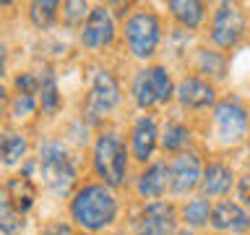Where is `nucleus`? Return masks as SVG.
I'll return each mask as SVG.
<instances>
[{
  "label": "nucleus",
  "instance_id": "obj_4",
  "mask_svg": "<svg viewBox=\"0 0 250 235\" xmlns=\"http://www.w3.org/2000/svg\"><path fill=\"white\" fill-rule=\"evenodd\" d=\"M125 42H128V52L138 60H148L154 58L162 42V21L159 16L151 11H136L128 16L123 26Z\"/></svg>",
  "mask_w": 250,
  "mask_h": 235
},
{
  "label": "nucleus",
  "instance_id": "obj_24",
  "mask_svg": "<svg viewBox=\"0 0 250 235\" xmlns=\"http://www.w3.org/2000/svg\"><path fill=\"white\" fill-rule=\"evenodd\" d=\"M208 214H211V204L203 199V196H195V199H190L183 207V212H180V217H183V222L188 227H203L208 222Z\"/></svg>",
  "mask_w": 250,
  "mask_h": 235
},
{
  "label": "nucleus",
  "instance_id": "obj_16",
  "mask_svg": "<svg viewBox=\"0 0 250 235\" xmlns=\"http://www.w3.org/2000/svg\"><path fill=\"white\" fill-rule=\"evenodd\" d=\"M169 188V167L167 162H151L146 164V170L136 178V191L141 199L156 201L167 193Z\"/></svg>",
  "mask_w": 250,
  "mask_h": 235
},
{
  "label": "nucleus",
  "instance_id": "obj_28",
  "mask_svg": "<svg viewBox=\"0 0 250 235\" xmlns=\"http://www.w3.org/2000/svg\"><path fill=\"white\" fill-rule=\"evenodd\" d=\"M237 196H240V201L245 204V207H250V172H245V175L240 178V183H237Z\"/></svg>",
  "mask_w": 250,
  "mask_h": 235
},
{
  "label": "nucleus",
  "instance_id": "obj_8",
  "mask_svg": "<svg viewBox=\"0 0 250 235\" xmlns=\"http://www.w3.org/2000/svg\"><path fill=\"white\" fill-rule=\"evenodd\" d=\"M117 105H120V84H117L115 73L107 68H97L91 78L89 97H86V115L97 120V118L109 115Z\"/></svg>",
  "mask_w": 250,
  "mask_h": 235
},
{
  "label": "nucleus",
  "instance_id": "obj_30",
  "mask_svg": "<svg viewBox=\"0 0 250 235\" xmlns=\"http://www.w3.org/2000/svg\"><path fill=\"white\" fill-rule=\"evenodd\" d=\"M8 105H11V94H8V89H5L3 84H0V120H3V115H5Z\"/></svg>",
  "mask_w": 250,
  "mask_h": 235
},
{
  "label": "nucleus",
  "instance_id": "obj_18",
  "mask_svg": "<svg viewBox=\"0 0 250 235\" xmlns=\"http://www.w3.org/2000/svg\"><path fill=\"white\" fill-rule=\"evenodd\" d=\"M37 102H39V110L52 118L58 115V110L62 107V94H60V86H58V76H55L52 68H44L39 73V94H37Z\"/></svg>",
  "mask_w": 250,
  "mask_h": 235
},
{
  "label": "nucleus",
  "instance_id": "obj_22",
  "mask_svg": "<svg viewBox=\"0 0 250 235\" xmlns=\"http://www.w3.org/2000/svg\"><path fill=\"white\" fill-rule=\"evenodd\" d=\"M195 66H198L201 73H206V81H219V78L227 76V58L219 50H208V47H203V50L195 52Z\"/></svg>",
  "mask_w": 250,
  "mask_h": 235
},
{
  "label": "nucleus",
  "instance_id": "obj_17",
  "mask_svg": "<svg viewBox=\"0 0 250 235\" xmlns=\"http://www.w3.org/2000/svg\"><path fill=\"white\" fill-rule=\"evenodd\" d=\"M3 188H5V196H8V201H11V207L19 212L21 217H26V212L34 207V201H37L34 180L29 175H13Z\"/></svg>",
  "mask_w": 250,
  "mask_h": 235
},
{
  "label": "nucleus",
  "instance_id": "obj_33",
  "mask_svg": "<svg viewBox=\"0 0 250 235\" xmlns=\"http://www.w3.org/2000/svg\"><path fill=\"white\" fill-rule=\"evenodd\" d=\"M245 139H248V144H250V120H248V136Z\"/></svg>",
  "mask_w": 250,
  "mask_h": 235
},
{
  "label": "nucleus",
  "instance_id": "obj_2",
  "mask_svg": "<svg viewBox=\"0 0 250 235\" xmlns=\"http://www.w3.org/2000/svg\"><path fill=\"white\" fill-rule=\"evenodd\" d=\"M94 172L107 188H120L128 172V149L117 131H102L91 149Z\"/></svg>",
  "mask_w": 250,
  "mask_h": 235
},
{
  "label": "nucleus",
  "instance_id": "obj_26",
  "mask_svg": "<svg viewBox=\"0 0 250 235\" xmlns=\"http://www.w3.org/2000/svg\"><path fill=\"white\" fill-rule=\"evenodd\" d=\"M11 115L13 118H29V115H34L37 110H39V102H37V94H16L13 92V97H11Z\"/></svg>",
  "mask_w": 250,
  "mask_h": 235
},
{
  "label": "nucleus",
  "instance_id": "obj_23",
  "mask_svg": "<svg viewBox=\"0 0 250 235\" xmlns=\"http://www.w3.org/2000/svg\"><path fill=\"white\" fill-rule=\"evenodd\" d=\"M60 16V3L58 0H34L29 5V21L37 29H50Z\"/></svg>",
  "mask_w": 250,
  "mask_h": 235
},
{
  "label": "nucleus",
  "instance_id": "obj_34",
  "mask_svg": "<svg viewBox=\"0 0 250 235\" xmlns=\"http://www.w3.org/2000/svg\"><path fill=\"white\" fill-rule=\"evenodd\" d=\"M115 235H125V230H117V233H115Z\"/></svg>",
  "mask_w": 250,
  "mask_h": 235
},
{
  "label": "nucleus",
  "instance_id": "obj_12",
  "mask_svg": "<svg viewBox=\"0 0 250 235\" xmlns=\"http://www.w3.org/2000/svg\"><path fill=\"white\" fill-rule=\"evenodd\" d=\"M175 97L188 110H206L216 105V86L203 76H185L180 84H175Z\"/></svg>",
  "mask_w": 250,
  "mask_h": 235
},
{
  "label": "nucleus",
  "instance_id": "obj_7",
  "mask_svg": "<svg viewBox=\"0 0 250 235\" xmlns=\"http://www.w3.org/2000/svg\"><path fill=\"white\" fill-rule=\"evenodd\" d=\"M245 26H248V16L237 3H219L214 16H211L208 37L219 50H232L245 37Z\"/></svg>",
  "mask_w": 250,
  "mask_h": 235
},
{
  "label": "nucleus",
  "instance_id": "obj_32",
  "mask_svg": "<svg viewBox=\"0 0 250 235\" xmlns=\"http://www.w3.org/2000/svg\"><path fill=\"white\" fill-rule=\"evenodd\" d=\"M175 235H193L190 230H175Z\"/></svg>",
  "mask_w": 250,
  "mask_h": 235
},
{
  "label": "nucleus",
  "instance_id": "obj_21",
  "mask_svg": "<svg viewBox=\"0 0 250 235\" xmlns=\"http://www.w3.org/2000/svg\"><path fill=\"white\" fill-rule=\"evenodd\" d=\"M190 139H193V131L180 120H167L162 133H159V144H162L164 152H177V154L185 152V146L190 144Z\"/></svg>",
  "mask_w": 250,
  "mask_h": 235
},
{
  "label": "nucleus",
  "instance_id": "obj_15",
  "mask_svg": "<svg viewBox=\"0 0 250 235\" xmlns=\"http://www.w3.org/2000/svg\"><path fill=\"white\" fill-rule=\"evenodd\" d=\"M234 183L232 167L224 162H208L201 172V196L203 199H222V196L229 193V188Z\"/></svg>",
  "mask_w": 250,
  "mask_h": 235
},
{
  "label": "nucleus",
  "instance_id": "obj_29",
  "mask_svg": "<svg viewBox=\"0 0 250 235\" xmlns=\"http://www.w3.org/2000/svg\"><path fill=\"white\" fill-rule=\"evenodd\" d=\"M42 235H73V230H70L68 225H62V222H52L42 230Z\"/></svg>",
  "mask_w": 250,
  "mask_h": 235
},
{
  "label": "nucleus",
  "instance_id": "obj_1",
  "mask_svg": "<svg viewBox=\"0 0 250 235\" xmlns=\"http://www.w3.org/2000/svg\"><path fill=\"white\" fill-rule=\"evenodd\" d=\"M70 219L86 233H102L115 225L117 199L104 183H86L70 199Z\"/></svg>",
  "mask_w": 250,
  "mask_h": 235
},
{
  "label": "nucleus",
  "instance_id": "obj_3",
  "mask_svg": "<svg viewBox=\"0 0 250 235\" xmlns=\"http://www.w3.org/2000/svg\"><path fill=\"white\" fill-rule=\"evenodd\" d=\"M39 178L47 191L65 196L76 183V164L73 157L60 141H44L39 146Z\"/></svg>",
  "mask_w": 250,
  "mask_h": 235
},
{
  "label": "nucleus",
  "instance_id": "obj_6",
  "mask_svg": "<svg viewBox=\"0 0 250 235\" xmlns=\"http://www.w3.org/2000/svg\"><path fill=\"white\" fill-rule=\"evenodd\" d=\"M248 110L237 99H222L214 105L211 128H214V136L222 146H237L248 136Z\"/></svg>",
  "mask_w": 250,
  "mask_h": 235
},
{
  "label": "nucleus",
  "instance_id": "obj_13",
  "mask_svg": "<svg viewBox=\"0 0 250 235\" xmlns=\"http://www.w3.org/2000/svg\"><path fill=\"white\" fill-rule=\"evenodd\" d=\"M159 146V125L151 115H141L133 123L130 131V154L136 162H151V157Z\"/></svg>",
  "mask_w": 250,
  "mask_h": 235
},
{
  "label": "nucleus",
  "instance_id": "obj_9",
  "mask_svg": "<svg viewBox=\"0 0 250 235\" xmlns=\"http://www.w3.org/2000/svg\"><path fill=\"white\" fill-rule=\"evenodd\" d=\"M115 19L112 13H109L107 5H94L89 16H86V21L81 24V45L86 50H102V47H109L115 42Z\"/></svg>",
  "mask_w": 250,
  "mask_h": 235
},
{
  "label": "nucleus",
  "instance_id": "obj_35",
  "mask_svg": "<svg viewBox=\"0 0 250 235\" xmlns=\"http://www.w3.org/2000/svg\"><path fill=\"white\" fill-rule=\"evenodd\" d=\"M81 235H89V233H81Z\"/></svg>",
  "mask_w": 250,
  "mask_h": 235
},
{
  "label": "nucleus",
  "instance_id": "obj_25",
  "mask_svg": "<svg viewBox=\"0 0 250 235\" xmlns=\"http://www.w3.org/2000/svg\"><path fill=\"white\" fill-rule=\"evenodd\" d=\"M23 227V217L11 207L5 188L0 186V235H19Z\"/></svg>",
  "mask_w": 250,
  "mask_h": 235
},
{
  "label": "nucleus",
  "instance_id": "obj_5",
  "mask_svg": "<svg viewBox=\"0 0 250 235\" xmlns=\"http://www.w3.org/2000/svg\"><path fill=\"white\" fill-rule=\"evenodd\" d=\"M130 94L141 110H148V107L164 105V102L175 97V81H172L169 70L164 66H146L136 70Z\"/></svg>",
  "mask_w": 250,
  "mask_h": 235
},
{
  "label": "nucleus",
  "instance_id": "obj_27",
  "mask_svg": "<svg viewBox=\"0 0 250 235\" xmlns=\"http://www.w3.org/2000/svg\"><path fill=\"white\" fill-rule=\"evenodd\" d=\"M89 11H91L89 3H83V0H68V3H62V19L68 24H83Z\"/></svg>",
  "mask_w": 250,
  "mask_h": 235
},
{
  "label": "nucleus",
  "instance_id": "obj_11",
  "mask_svg": "<svg viewBox=\"0 0 250 235\" xmlns=\"http://www.w3.org/2000/svg\"><path fill=\"white\" fill-rule=\"evenodd\" d=\"M203 162L198 152H180L169 164V191L175 196L193 193L201 183Z\"/></svg>",
  "mask_w": 250,
  "mask_h": 235
},
{
  "label": "nucleus",
  "instance_id": "obj_19",
  "mask_svg": "<svg viewBox=\"0 0 250 235\" xmlns=\"http://www.w3.org/2000/svg\"><path fill=\"white\" fill-rule=\"evenodd\" d=\"M29 152V141L19 131H3L0 133V164L5 167H16L26 160Z\"/></svg>",
  "mask_w": 250,
  "mask_h": 235
},
{
  "label": "nucleus",
  "instance_id": "obj_10",
  "mask_svg": "<svg viewBox=\"0 0 250 235\" xmlns=\"http://www.w3.org/2000/svg\"><path fill=\"white\" fill-rule=\"evenodd\" d=\"M177 212L172 204L164 201H148L133 219L136 235H175Z\"/></svg>",
  "mask_w": 250,
  "mask_h": 235
},
{
  "label": "nucleus",
  "instance_id": "obj_31",
  "mask_svg": "<svg viewBox=\"0 0 250 235\" xmlns=\"http://www.w3.org/2000/svg\"><path fill=\"white\" fill-rule=\"evenodd\" d=\"M5 60H8V47L0 42V76L5 73Z\"/></svg>",
  "mask_w": 250,
  "mask_h": 235
},
{
  "label": "nucleus",
  "instance_id": "obj_14",
  "mask_svg": "<svg viewBox=\"0 0 250 235\" xmlns=\"http://www.w3.org/2000/svg\"><path fill=\"white\" fill-rule=\"evenodd\" d=\"M208 225L219 233H248L250 230V214L240 207L237 201H219L216 207H211Z\"/></svg>",
  "mask_w": 250,
  "mask_h": 235
},
{
  "label": "nucleus",
  "instance_id": "obj_20",
  "mask_svg": "<svg viewBox=\"0 0 250 235\" xmlns=\"http://www.w3.org/2000/svg\"><path fill=\"white\" fill-rule=\"evenodd\" d=\"M167 8L183 29H198L206 19V3H198V0H169Z\"/></svg>",
  "mask_w": 250,
  "mask_h": 235
}]
</instances>
